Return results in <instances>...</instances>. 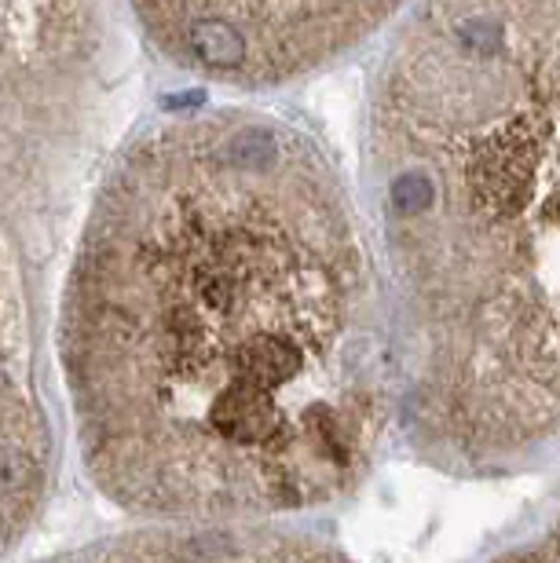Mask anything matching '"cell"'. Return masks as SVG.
Here are the masks:
<instances>
[{
	"label": "cell",
	"mask_w": 560,
	"mask_h": 563,
	"mask_svg": "<svg viewBox=\"0 0 560 563\" xmlns=\"http://www.w3.org/2000/svg\"><path fill=\"white\" fill-rule=\"evenodd\" d=\"M63 358L85 461L121 509L242 523L352 498L396 421L363 198L289 121L151 129L99 190Z\"/></svg>",
	"instance_id": "cell-1"
},
{
	"label": "cell",
	"mask_w": 560,
	"mask_h": 563,
	"mask_svg": "<svg viewBox=\"0 0 560 563\" xmlns=\"http://www.w3.org/2000/svg\"><path fill=\"white\" fill-rule=\"evenodd\" d=\"M396 424L425 465L560 461V0H414L363 118Z\"/></svg>",
	"instance_id": "cell-2"
},
{
	"label": "cell",
	"mask_w": 560,
	"mask_h": 563,
	"mask_svg": "<svg viewBox=\"0 0 560 563\" xmlns=\"http://www.w3.org/2000/svg\"><path fill=\"white\" fill-rule=\"evenodd\" d=\"M173 63L242 88L308 81L360 55L414 0H132Z\"/></svg>",
	"instance_id": "cell-3"
},
{
	"label": "cell",
	"mask_w": 560,
	"mask_h": 563,
	"mask_svg": "<svg viewBox=\"0 0 560 563\" xmlns=\"http://www.w3.org/2000/svg\"><path fill=\"white\" fill-rule=\"evenodd\" d=\"M48 476L44 432L30 380V333L15 264L0 234V549L26 531Z\"/></svg>",
	"instance_id": "cell-4"
},
{
	"label": "cell",
	"mask_w": 560,
	"mask_h": 563,
	"mask_svg": "<svg viewBox=\"0 0 560 563\" xmlns=\"http://www.w3.org/2000/svg\"><path fill=\"white\" fill-rule=\"evenodd\" d=\"M524 553H531V556H560V512H557V520L546 527V534H539V542L528 545Z\"/></svg>",
	"instance_id": "cell-5"
}]
</instances>
